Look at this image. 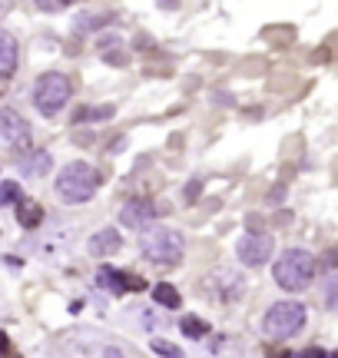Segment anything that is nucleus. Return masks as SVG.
<instances>
[{"mask_svg":"<svg viewBox=\"0 0 338 358\" xmlns=\"http://www.w3.org/2000/svg\"><path fill=\"white\" fill-rule=\"evenodd\" d=\"M100 186H103L100 169H96L93 163H83V160L66 163L60 173H57V179H53V189H57V196H60L63 203H70V206L90 203Z\"/></svg>","mask_w":338,"mask_h":358,"instance_id":"f257e3e1","label":"nucleus"},{"mask_svg":"<svg viewBox=\"0 0 338 358\" xmlns=\"http://www.w3.org/2000/svg\"><path fill=\"white\" fill-rule=\"evenodd\" d=\"M139 253H143V259H146L150 266L172 268L183 262L186 239H183V232H176V229H169V225H150V229H143Z\"/></svg>","mask_w":338,"mask_h":358,"instance_id":"f03ea898","label":"nucleus"},{"mask_svg":"<svg viewBox=\"0 0 338 358\" xmlns=\"http://www.w3.org/2000/svg\"><path fill=\"white\" fill-rule=\"evenodd\" d=\"M319 272V259L308 249H285L272 266V279L282 292H305Z\"/></svg>","mask_w":338,"mask_h":358,"instance_id":"7ed1b4c3","label":"nucleus"},{"mask_svg":"<svg viewBox=\"0 0 338 358\" xmlns=\"http://www.w3.org/2000/svg\"><path fill=\"white\" fill-rule=\"evenodd\" d=\"M30 100L40 117L46 119L60 117L66 110V103L73 100V80L66 74H60V70H46V74L37 76V83L30 90Z\"/></svg>","mask_w":338,"mask_h":358,"instance_id":"20e7f679","label":"nucleus"},{"mask_svg":"<svg viewBox=\"0 0 338 358\" xmlns=\"http://www.w3.org/2000/svg\"><path fill=\"white\" fill-rule=\"evenodd\" d=\"M308 322V309L295 298H282V302H272L269 312L262 315V332L272 339V342H285L299 335Z\"/></svg>","mask_w":338,"mask_h":358,"instance_id":"39448f33","label":"nucleus"},{"mask_svg":"<svg viewBox=\"0 0 338 358\" xmlns=\"http://www.w3.org/2000/svg\"><path fill=\"white\" fill-rule=\"evenodd\" d=\"M199 292L206 298H213L215 305H232L246 296V275L235 268H213L199 282Z\"/></svg>","mask_w":338,"mask_h":358,"instance_id":"423d86ee","label":"nucleus"},{"mask_svg":"<svg viewBox=\"0 0 338 358\" xmlns=\"http://www.w3.org/2000/svg\"><path fill=\"white\" fill-rule=\"evenodd\" d=\"M272 253H276V239L269 232H246L235 242V259L246 268H262L272 259Z\"/></svg>","mask_w":338,"mask_h":358,"instance_id":"0eeeda50","label":"nucleus"},{"mask_svg":"<svg viewBox=\"0 0 338 358\" xmlns=\"http://www.w3.org/2000/svg\"><path fill=\"white\" fill-rule=\"evenodd\" d=\"M166 206H156L153 199H126L123 209H120V223L126 229H133V232H143V229H150L153 225L156 216H163Z\"/></svg>","mask_w":338,"mask_h":358,"instance_id":"6e6552de","label":"nucleus"},{"mask_svg":"<svg viewBox=\"0 0 338 358\" xmlns=\"http://www.w3.org/2000/svg\"><path fill=\"white\" fill-rule=\"evenodd\" d=\"M0 143H7L14 149L30 146V123L10 106H0Z\"/></svg>","mask_w":338,"mask_h":358,"instance_id":"1a4fd4ad","label":"nucleus"},{"mask_svg":"<svg viewBox=\"0 0 338 358\" xmlns=\"http://www.w3.org/2000/svg\"><path fill=\"white\" fill-rule=\"evenodd\" d=\"M120 246H123V236L113 229V225H107V229H100V232H93L90 242H87V249H90L93 255H100V259H107V255L120 253Z\"/></svg>","mask_w":338,"mask_h":358,"instance_id":"9d476101","label":"nucleus"},{"mask_svg":"<svg viewBox=\"0 0 338 358\" xmlns=\"http://www.w3.org/2000/svg\"><path fill=\"white\" fill-rule=\"evenodd\" d=\"M126 275H130V272H123V268L100 266V268H96V285H100L103 292H109V296H126V292H130Z\"/></svg>","mask_w":338,"mask_h":358,"instance_id":"9b49d317","label":"nucleus"},{"mask_svg":"<svg viewBox=\"0 0 338 358\" xmlns=\"http://www.w3.org/2000/svg\"><path fill=\"white\" fill-rule=\"evenodd\" d=\"M17 60H20V46H17V37L0 30V76H14Z\"/></svg>","mask_w":338,"mask_h":358,"instance_id":"f8f14e48","label":"nucleus"},{"mask_svg":"<svg viewBox=\"0 0 338 358\" xmlns=\"http://www.w3.org/2000/svg\"><path fill=\"white\" fill-rule=\"evenodd\" d=\"M96 50H100V57L107 60L109 67H126V46L120 37H100Z\"/></svg>","mask_w":338,"mask_h":358,"instance_id":"ddd939ff","label":"nucleus"},{"mask_svg":"<svg viewBox=\"0 0 338 358\" xmlns=\"http://www.w3.org/2000/svg\"><path fill=\"white\" fill-rule=\"evenodd\" d=\"M153 302L156 305H163V309H179L183 296H179V289H176L172 282H156L153 285Z\"/></svg>","mask_w":338,"mask_h":358,"instance_id":"4468645a","label":"nucleus"},{"mask_svg":"<svg viewBox=\"0 0 338 358\" xmlns=\"http://www.w3.org/2000/svg\"><path fill=\"white\" fill-rule=\"evenodd\" d=\"M17 223L24 225V229H37V225L44 223V206H40V203H27V199H24V203L17 206Z\"/></svg>","mask_w":338,"mask_h":358,"instance_id":"2eb2a0df","label":"nucleus"},{"mask_svg":"<svg viewBox=\"0 0 338 358\" xmlns=\"http://www.w3.org/2000/svg\"><path fill=\"white\" fill-rule=\"evenodd\" d=\"M179 328H183L186 339H196V342H202V339L209 335V322L199 318V315H183V318H179Z\"/></svg>","mask_w":338,"mask_h":358,"instance_id":"dca6fc26","label":"nucleus"},{"mask_svg":"<svg viewBox=\"0 0 338 358\" xmlns=\"http://www.w3.org/2000/svg\"><path fill=\"white\" fill-rule=\"evenodd\" d=\"M20 169L27 173V176H44L46 169H50V153H44V149H37L30 160H24L20 163Z\"/></svg>","mask_w":338,"mask_h":358,"instance_id":"f3484780","label":"nucleus"},{"mask_svg":"<svg viewBox=\"0 0 338 358\" xmlns=\"http://www.w3.org/2000/svg\"><path fill=\"white\" fill-rule=\"evenodd\" d=\"M113 17L116 14H80L77 17V30L80 33H87V30H100V27H107V24H113Z\"/></svg>","mask_w":338,"mask_h":358,"instance_id":"a211bd4d","label":"nucleus"},{"mask_svg":"<svg viewBox=\"0 0 338 358\" xmlns=\"http://www.w3.org/2000/svg\"><path fill=\"white\" fill-rule=\"evenodd\" d=\"M20 203H24L20 182H17V179H7V182H0V206H20Z\"/></svg>","mask_w":338,"mask_h":358,"instance_id":"6ab92c4d","label":"nucleus"},{"mask_svg":"<svg viewBox=\"0 0 338 358\" xmlns=\"http://www.w3.org/2000/svg\"><path fill=\"white\" fill-rule=\"evenodd\" d=\"M116 117V106H83V110H77V123H87V119H109Z\"/></svg>","mask_w":338,"mask_h":358,"instance_id":"aec40b11","label":"nucleus"},{"mask_svg":"<svg viewBox=\"0 0 338 358\" xmlns=\"http://www.w3.org/2000/svg\"><path fill=\"white\" fill-rule=\"evenodd\" d=\"M150 348H153V355H163V358H186L183 348L166 342V339H150Z\"/></svg>","mask_w":338,"mask_h":358,"instance_id":"412c9836","label":"nucleus"},{"mask_svg":"<svg viewBox=\"0 0 338 358\" xmlns=\"http://www.w3.org/2000/svg\"><path fill=\"white\" fill-rule=\"evenodd\" d=\"M70 3H73V0H33V7L44 10V14H57V10L70 7Z\"/></svg>","mask_w":338,"mask_h":358,"instance_id":"4be33fe9","label":"nucleus"},{"mask_svg":"<svg viewBox=\"0 0 338 358\" xmlns=\"http://www.w3.org/2000/svg\"><path fill=\"white\" fill-rule=\"evenodd\" d=\"M202 186H206V179H189V182H186V189H183V199L186 203H196V199H199V193H202Z\"/></svg>","mask_w":338,"mask_h":358,"instance_id":"5701e85b","label":"nucleus"},{"mask_svg":"<svg viewBox=\"0 0 338 358\" xmlns=\"http://www.w3.org/2000/svg\"><path fill=\"white\" fill-rule=\"evenodd\" d=\"M322 266L325 268H338V246H332V249L322 255Z\"/></svg>","mask_w":338,"mask_h":358,"instance_id":"b1692460","label":"nucleus"},{"mask_svg":"<svg viewBox=\"0 0 338 358\" xmlns=\"http://www.w3.org/2000/svg\"><path fill=\"white\" fill-rule=\"evenodd\" d=\"M295 358H328V352H325V348H319V345H312V348H305V352H299Z\"/></svg>","mask_w":338,"mask_h":358,"instance_id":"393cba45","label":"nucleus"},{"mask_svg":"<svg viewBox=\"0 0 338 358\" xmlns=\"http://www.w3.org/2000/svg\"><path fill=\"white\" fill-rule=\"evenodd\" d=\"M126 285H130V292H143V289H146V282H143L139 275H133V272L126 275Z\"/></svg>","mask_w":338,"mask_h":358,"instance_id":"a878e982","label":"nucleus"},{"mask_svg":"<svg viewBox=\"0 0 338 358\" xmlns=\"http://www.w3.org/2000/svg\"><path fill=\"white\" fill-rule=\"evenodd\" d=\"M100 358H126V355L120 352V348H113V345H109V348H103V355Z\"/></svg>","mask_w":338,"mask_h":358,"instance_id":"bb28decb","label":"nucleus"},{"mask_svg":"<svg viewBox=\"0 0 338 358\" xmlns=\"http://www.w3.org/2000/svg\"><path fill=\"white\" fill-rule=\"evenodd\" d=\"M10 352V339H7V332H0V355H7Z\"/></svg>","mask_w":338,"mask_h":358,"instance_id":"cd10ccee","label":"nucleus"},{"mask_svg":"<svg viewBox=\"0 0 338 358\" xmlns=\"http://www.w3.org/2000/svg\"><path fill=\"white\" fill-rule=\"evenodd\" d=\"M156 3H159L163 10H176V7H179V0H156Z\"/></svg>","mask_w":338,"mask_h":358,"instance_id":"c85d7f7f","label":"nucleus"},{"mask_svg":"<svg viewBox=\"0 0 338 358\" xmlns=\"http://www.w3.org/2000/svg\"><path fill=\"white\" fill-rule=\"evenodd\" d=\"M328 358H338V348H335V352H332V355H328Z\"/></svg>","mask_w":338,"mask_h":358,"instance_id":"c756f323","label":"nucleus"}]
</instances>
